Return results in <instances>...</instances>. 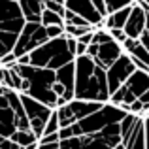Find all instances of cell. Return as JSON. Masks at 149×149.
<instances>
[{"mask_svg":"<svg viewBox=\"0 0 149 149\" xmlns=\"http://www.w3.org/2000/svg\"><path fill=\"white\" fill-rule=\"evenodd\" d=\"M76 98L91 102H109V87L106 68L98 66L89 55L76 57Z\"/></svg>","mask_w":149,"mask_h":149,"instance_id":"1","label":"cell"},{"mask_svg":"<svg viewBox=\"0 0 149 149\" xmlns=\"http://www.w3.org/2000/svg\"><path fill=\"white\" fill-rule=\"evenodd\" d=\"M0 66H2V58H0Z\"/></svg>","mask_w":149,"mask_h":149,"instance_id":"42","label":"cell"},{"mask_svg":"<svg viewBox=\"0 0 149 149\" xmlns=\"http://www.w3.org/2000/svg\"><path fill=\"white\" fill-rule=\"evenodd\" d=\"M93 2H95V6L98 8V10L102 11V13L106 15V4H104V0H93Z\"/></svg>","mask_w":149,"mask_h":149,"instance_id":"37","label":"cell"},{"mask_svg":"<svg viewBox=\"0 0 149 149\" xmlns=\"http://www.w3.org/2000/svg\"><path fill=\"white\" fill-rule=\"evenodd\" d=\"M40 143H55V142H61V136H58V132H53V134H44L40 140H38Z\"/></svg>","mask_w":149,"mask_h":149,"instance_id":"31","label":"cell"},{"mask_svg":"<svg viewBox=\"0 0 149 149\" xmlns=\"http://www.w3.org/2000/svg\"><path fill=\"white\" fill-rule=\"evenodd\" d=\"M4 85L17 93H23V87H25V79L19 74L17 64L13 66H4Z\"/></svg>","mask_w":149,"mask_h":149,"instance_id":"21","label":"cell"},{"mask_svg":"<svg viewBox=\"0 0 149 149\" xmlns=\"http://www.w3.org/2000/svg\"><path fill=\"white\" fill-rule=\"evenodd\" d=\"M125 53L123 44L113 40V36L109 34L108 29L100 26V29L95 30V36H93V42L87 47V55L96 62L98 66L108 70L121 55Z\"/></svg>","mask_w":149,"mask_h":149,"instance_id":"5","label":"cell"},{"mask_svg":"<svg viewBox=\"0 0 149 149\" xmlns=\"http://www.w3.org/2000/svg\"><path fill=\"white\" fill-rule=\"evenodd\" d=\"M64 23H66V25H77V26H87V25H91L87 19H83L81 15L74 13V11H70V10L64 11Z\"/></svg>","mask_w":149,"mask_h":149,"instance_id":"25","label":"cell"},{"mask_svg":"<svg viewBox=\"0 0 149 149\" xmlns=\"http://www.w3.org/2000/svg\"><path fill=\"white\" fill-rule=\"evenodd\" d=\"M19 74L25 79V87L23 93L32 98H36L38 102L49 106V108L57 109L58 106V96L53 91V83L57 79V74L51 68H40V66H32V64H17Z\"/></svg>","mask_w":149,"mask_h":149,"instance_id":"2","label":"cell"},{"mask_svg":"<svg viewBox=\"0 0 149 149\" xmlns=\"http://www.w3.org/2000/svg\"><path fill=\"white\" fill-rule=\"evenodd\" d=\"M42 25L44 26H51V25H64V17H62L61 13H57V11H51L47 8H44V11H42Z\"/></svg>","mask_w":149,"mask_h":149,"instance_id":"23","label":"cell"},{"mask_svg":"<svg viewBox=\"0 0 149 149\" xmlns=\"http://www.w3.org/2000/svg\"><path fill=\"white\" fill-rule=\"evenodd\" d=\"M146 30H149V11H147V19H146Z\"/></svg>","mask_w":149,"mask_h":149,"instance_id":"40","label":"cell"},{"mask_svg":"<svg viewBox=\"0 0 149 149\" xmlns=\"http://www.w3.org/2000/svg\"><path fill=\"white\" fill-rule=\"evenodd\" d=\"M55 74H57V81L66 89L64 100L66 102L74 100L76 98V95H74V91H76V61L61 66L58 70H55Z\"/></svg>","mask_w":149,"mask_h":149,"instance_id":"17","label":"cell"},{"mask_svg":"<svg viewBox=\"0 0 149 149\" xmlns=\"http://www.w3.org/2000/svg\"><path fill=\"white\" fill-rule=\"evenodd\" d=\"M146 19H147V11L134 2L132 10H130V15H128V21L123 29L125 34L128 38H132V40H140L142 34L146 32Z\"/></svg>","mask_w":149,"mask_h":149,"instance_id":"15","label":"cell"},{"mask_svg":"<svg viewBox=\"0 0 149 149\" xmlns=\"http://www.w3.org/2000/svg\"><path fill=\"white\" fill-rule=\"evenodd\" d=\"M47 38V30L42 25L40 21H26L23 30L19 32L17 42H15L13 53L15 57H21V55H29L32 53L36 47H40L42 44H45Z\"/></svg>","mask_w":149,"mask_h":149,"instance_id":"7","label":"cell"},{"mask_svg":"<svg viewBox=\"0 0 149 149\" xmlns=\"http://www.w3.org/2000/svg\"><path fill=\"white\" fill-rule=\"evenodd\" d=\"M55 2H61V4H64V0H55Z\"/></svg>","mask_w":149,"mask_h":149,"instance_id":"41","label":"cell"},{"mask_svg":"<svg viewBox=\"0 0 149 149\" xmlns=\"http://www.w3.org/2000/svg\"><path fill=\"white\" fill-rule=\"evenodd\" d=\"M4 91H6V85H0V134L11 138L17 130V121H15V113Z\"/></svg>","mask_w":149,"mask_h":149,"instance_id":"14","label":"cell"},{"mask_svg":"<svg viewBox=\"0 0 149 149\" xmlns=\"http://www.w3.org/2000/svg\"><path fill=\"white\" fill-rule=\"evenodd\" d=\"M130 10H132V6H125V8H121V10H115V11H111V13H108L106 19H104V29H108V30L125 29V25H127V21H128V15H130Z\"/></svg>","mask_w":149,"mask_h":149,"instance_id":"18","label":"cell"},{"mask_svg":"<svg viewBox=\"0 0 149 149\" xmlns=\"http://www.w3.org/2000/svg\"><path fill=\"white\" fill-rule=\"evenodd\" d=\"M29 55H30V64L32 66L51 68V70H58L61 66L76 61V53L70 47L66 34H62L58 38H51Z\"/></svg>","mask_w":149,"mask_h":149,"instance_id":"4","label":"cell"},{"mask_svg":"<svg viewBox=\"0 0 149 149\" xmlns=\"http://www.w3.org/2000/svg\"><path fill=\"white\" fill-rule=\"evenodd\" d=\"M123 49H125V53H128L132 57L136 68L147 70V72H149V51H147V47L142 44V42H140V40H132V38H127V40L123 42Z\"/></svg>","mask_w":149,"mask_h":149,"instance_id":"16","label":"cell"},{"mask_svg":"<svg viewBox=\"0 0 149 149\" xmlns=\"http://www.w3.org/2000/svg\"><path fill=\"white\" fill-rule=\"evenodd\" d=\"M127 113L128 111L123 109L121 106L106 102L100 109H96L91 115L83 117L79 123H74L70 127L61 128L58 136H61V140H68V138H81V136H87V134H95V132H100L102 128L109 127L113 123H121V119Z\"/></svg>","mask_w":149,"mask_h":149,"instance_id":"3","label":"cell"},{"mask_svg":"<svg viewBox=\"0 0 149 149\" xmlns=\"http://www.w3.org/2000/svg\"><path fill=\"white\" fill-rule=\"evenodd\" d=\"M93 29H95L93 25L77 26V25H66V23H64V32H66V36H72V38H79V36H83L85 32H89V30H93Z\"/></svg>","mask_w":149,"mask_h":149,"instance_id":"24","label":"cell"},{"mask_svg":"<svg viewBox=\"0 0 149 149\" xmlns=\"http://www.w3.org/2000/svg\"><path fill=\"white\" fill-rule=\"evenodd\" d=\"M146 2H147V4H149V0H146Z\"/></svg>","mask_w":149,"mask_h":149,"instance_id":"44","label":"cell"},{"mask_svg":"<svg viewBox=\"0 0 149 149\" xmlns=\"http://www.w3.org/2000/svg\"><path fill=\"white\" fill-rule=\"evenodd\" d=\"M17 64V57H15V53H8L2 57V66H13Z\"/></svg>","mask_w":149,"mask_h":149,"instance_id":"32","label":"cell"},{"mask_svg":"<svg viewBox=\"0 0 149 149\" xmlns=\"http://www.w3.org/2000/svg\"><path fill=\"white\" fill-rule=\"evenodd\" d=\"M140 42H142L143 45L147 47V51H149V30H146V32L142 34V38H140Z\"/></svg>","mask_w":149,"mask_h":149,"instance_id":"36","label":"cell"},{"mask_svg":"<svg viewBox=\"0 0 149 149\" xmlns=\"http://www.w3.org/2000/svg\"><path fill=\"white\" fill-rule=\"evenodd\" d=\"M149 89V72L147 70L136 68L132 72V76L117 89L115 93H111L109 102L115 106H121L123 109H127V106H130L132 102H136L140 96Z\"/></svg>","mask_w":149,"mask_h":149,"instance_id":"6","label":"cell"},{"mask_svg":"<svg viewBox=\"0 0 149 149\" xmlns=\"http://www.w3.org/2000/svg\"><path fill=\"white\" fill-rule=\"evenodd\" d=\"M109 34H111V36H113V40H115V42H119V44H123V42L128 38L127 34H125V30H123V29H111V30H109Z\"/></svg>","mask_w":149,"mask_h":149,"instance_id":"30","label":"cell"},{"mask_svg":"<svg viewBox=\"0 0 149 149\" xmlns=\"http://www.w3.org/2000/svg\"><path fill=\"white\" fill-rule=\"evenodd\" d=\"M104 106V102H91V100H79L74 98L66 104L58 106L57 108V115H58V123H61V128L70 127L74 123H79L83 117L91 115L93 111L100 109Z\"/></svg>","mask_w":149,"mask_h":149,"instance_id":"8","label":"cell"},{"mask_svg":"<svg viewBox=\"0 0 149 149\" xmlns=\"http://www.w3.org/2000/svg\"><path fill=\"white\" fill-rule=\"evenodd\" d=\"M19 6L26 21H42L44 0H19Z\"/></svg>","mask_w":149,"mask_h":149,"instance_id":"20","label":"cell"},{"mask_svg":"<svg viewBox=\"0 0 149 149\" xmlns=\"http://www.w3.org/2000/svg\"><path fill=\"white\" fill-rule=\"evenodd\" d=\"M26 19L21 11L19 2L13 0H0V32L17 34L23 30Z\"/></svg>","mask_w":149,"mask_h":149,"instance_id":"11","label":"cell"},{"mask_svg":"<svg viewBox=\"0 0 149 149\" xmlns=\"http://www.w3.org/2000/svg\"><path fill=\"white\" fill-rule=\"evenodd\" d=\"M127 149H146V127H143V115L138 119L134 130L130 132V136L127 138V142H123Z\"/></svg>","mask_w":149,"mask_h":149,"instance_id":"19","label":"cell"},{"mask_svg":"<svg viewBox=\"0 0 149 149\" xmlns=\"http://www.w3.org/2000/svg\"><path fill=\"white\" fill-rule=\"evenodd\" d=\"M104 4H106V15H108V13H111L115 10H121L125 6H132L134 0H104Z\"/></svg>","mask_w":149,"mask_h":149,"instance_id":"26","label":"cell"},{"mask_svg":"<svg viewBox=\"0 0 149 149\" xmlns=\"http://www.w3.org/2000/svg\"><path fill=\"white\" fill-rule=\"evenodd\" d=\"M21 100H23V106H25V113L29 117L30 128L36 132L38 138H42V134L45 130V125H47L51 113H53V108L42 104V102H38L36 98L25 95V93H21Z\"/></svg>","mask_w":149,"mask_h":149,"instance_id":"9","label":"cell"},{"mask_svg":"<svg viewBox=\"0 0 149 149\" xmlns=\"http://www.w3.org/2000/svg\"><path fill=\"white\" fill-rule=\"evenodd\" d=\"M61 149H81L79 138H68V140H61Z\"/></svg>","mask_w":149,"mask_h":149,"instance_id":"29","label":"cell"},{"mask_svg":"<svg viewBox=\"0 0 149 149\" xmlns=\"http://www.w3.org/2000/svg\"><path fill=\"white\" fill-rule=\"evenodd\" d=\"M87 44H81V42H77V47H76V57H81V55H87Z\"/></svg>","mask_w":149,"mask_h":149,"instance_id":"34","label":"cell"},{"mask_svg":"<svg viewBox=\"0 0 149 149\" xmlns=\"http://www.w3.org/2000/svg\"><path fill=\"white\" fill-rule=\"evenodd\" d=\"M38 149H61V142H55V143H40L38 142Z\"/></svg>","mask_w":149,"mask_h":149,"instance_id":"35","label":"cell"},{"mask_svg":"<svg viewBox=\"0 0 149 149\" xmlns=\"http://www.w3.org/2000/svg\"><path fill=\"white\" fill-rule=\"evenodd\" d=\"M13 2H19V0H13Z\"/></svg>","mask_w":149,"mask_h":149,"instance_id":"43","label":"cell"},{"mask_svg":"<svg viewBox=\"0 0 149 149\" xmlns=\"http://www.w3.org/2000/svg\"><path fill=\"white\" fill-rule=\"evenodd\" d=\"M45 30H47V38L51 40V38H58L62 36L64 32V25H51V26H45Z\"/></svg>","mask_w":149,"mask_h":149,"instance_id":"28","label":"cell"},{"mask_svg":"<svg viewBox=\"0 0 149 149\" xmlns=\"http://www.w3.org/2000/svg\"><path fill=\"white\" fill-rule=\"evenodd\" d=\"M0 85H4V66H0Z\"/></svg>","mask_w":149,"mask_h":149,"instance_id":"39","label":"cell"},{"mask_svg":"<svg viewBox=\"0 0 149 149\" xmlns=\"http://www.w3.org/2000/svg\"><path fill=\"white\" fill-rule=\"evenodd\" d=\"M81 149H115L121 143V128L119 123H113L109 127L102 128L100 132L87 134L79 138Z\"/></svg>","mask_w":149,"mask_h":149,"instance_id":"10","label":"cell"},{"mask_svg":"<svg viewBox=\"0 0 149 149\" xmlns=\"http://www.w3.org/2000/svg\"><path fill=\"white\" fill-rule=\"evenodd\" d=\"M143 127H146V149H149V113L143 115Z\"/></svg>","mask_w":149,"mask_h":149,"instance_id":"33","label":"cell"},{"mask_svg":"<svg viewBox=\"0 0 149 149\" xmlns=\"http://www.w3.org/2000/svg\"><path fill=\"white\" fill-rule=\"evenodd\" d=\"M11 140L17 142L21 147H29V146H32V143H38L40 138L36 136V132H34L32 128H17L15 134L11 136Z\"/></svg>","mask_w":149,"mask_h":149,"instance_id":"22","label":"cell"},{"mask_svg":"<svg viewBox=\"0 0 149 149\" xmlns=\"http://www.w3.org/2000/svg\"><path fill=\"white\" fill-rule=\"evenodd\" d=\"M136 70V64L132 61V57L128 53H123L108 70V87H109V93H115L128 77L132 76V72Z\"/></svg>","mask_w":149,"mask_h":149,"instance_id":"12","label":"cell"},{"mask_svg":"<svg viewBox=\"0 0 149 149\" xmlns=\"http://www.w3.org/2000/svg\"><path fill=\"white\" fill-rule=\"evenodd\" d=\"M61 130V123H58V115H57V109H53V113H51L47 125H45V130L44 134H53V132H58ZM42 134V136H44Z\"/></svg>","mask_w":149,"mask_h":149,"instance_id":"27","label":"cell"},{"mask_svg":"<svg viewBox=\"0 0 149 149\" xmlns=\"http://www.w3.org/2000/svg\"><path fill=\"white\" fill-rule=\"evenodd\" d=\"M64 6H66V10H70V11H74V13L81 15L83 19H87L96 29L104 26L106 15L95 6L93 0H64Z\"/></svg>","mask_w":149,"mask_h":149,"instance_id":"13","label":"cell"},{"mask_svg":"<svg viewBox=\"0 0 149 149\" xmlns=\"http://www.w3.org/2000/svg\"><path fill=\"white\" fill-rule=\"evenodd\" d=\"M140 100H142V102H143V104H146V106H149V89H147L146 93H143L142 96H140Z\"/></svg>","mask_w":149,"mask_h":149,"instance_id":"38","label":"cell"}]
</instances>
